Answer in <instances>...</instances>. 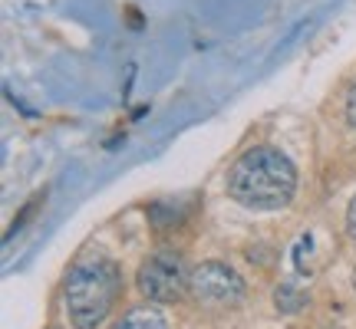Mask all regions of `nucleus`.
Listing matches in <instances>:
<instances>
[{
	"mask_svg": "<svg viewBox=\"0 0 356 329\" xmlns=\"http://www.w3.org/2000/svg\"><path fill=\"white\" fill-rule=\"evenodd\" d=\"M244 290H248L244 280L228 264H218V260L195 267L188 280L191 300L204 310H231L244 300Z\"/></svg>",
	"mask_w": 356,
	"mask_h": 329,
	"instance_id": "nucleus-4",
	"label": "nucleus"
},
{
	"mask_svg": "<svg viewBox=\"0 0 356 329\" xmlns=\"http://www.w3.org/2000/svg\"><path fill=\"white\" fill-rule=\"evenodd\" d=\"M353 280H356V277H353Z\"/></svg>",
	"mask_w": 356,
	"mask_h": 329,
	"instance_id": "nucleus-8",
	"label": "nucleus"
},
{
	"mask_svg": "<svg viewBox=\"0 0 356 329\" xmlns=\"http://www.w3.org/2000/svg\"><path fill=\"white\" fill-rule=\"evenodd\" d=\"M346 230H350V237L356 241V198L350 201V211H346Z\"/></svg>",
	"mask_w": 356,
	"mask_h": 329,
	"instance_id": "nucleus-7",
	"label": "nucleus"
},
{
	"mask_svg": "<svg viewBox=\"0 0 356 329\" xmlns=\"http://www.w3.org/2000/svg\"><path fill=\"white\" fill-rule=\"evenodd\" d=\"M188 280L191 270L175 251H159L139 267L136 283H139L142 296H149L155 303H175L188 293Z\"/></svg>",
	"mask_w": 356,
	"mask_h": 329,
	"instance_id": "nucleus-3",
	"label": "nucleus"
},
{
	"mask_svg": "<svg viewBox=\"0 0 356 329\" xmlns=\"http://www.w3.org/2000/svg\"><path fill=\"white\" fill-rule=\"evenodd\" d=\"M346 122L356 128V79L350 83V89H346Z\"/></svg>",
	"mask_w": 356,
	"mask_h": 329,
	"instance_id": "nucleus-6",
	"label": "nucleus"
},
{
	"mask_svg": "<svg viewBox=\"0 0 356 329\" xmlns=\"http://www.w3.org/2000/svg\"><path fill=\"white\" fill-rule=\"evenodd\" d=\"M122 293V273L109 257H83L63 283L66 317L76 329H96L113 313Z\"/></svg>",
	"mask_w": 356,
	"mask_h": 329,
	"instance_id": "nucleus-2",
	"label": "nucleus"
},
{
	"mask_svg": "<svg viewBox=\"0 0 356 329\" xmlns=\"http://www.w3.org/2000/svg\"><path fill=\"white\" fill-rule=\"evenodd\" d=\"M297 191V168L277 149H251L228 168V194L251 211L287 208Z\"/></svg>",
	"mask_w": 356,
	"mask_h": 329,
	"instance_id": "nucleus-1",
	"label": "nucleus"
},
{
	"mask_svg": "<svg viewBox=\"0 0 356 329\" xmlns=\"http://www.w3.org/2000/svg\"><path fill=\"white\" fill-rule=\"evenodd\" d=\"M115 329H168V323L155 306H139V310L126 313L122 323H119Z\"/></svg>",
	"mask_w": 356,
	"mask_h": 329,
	"instance_id": "nucleus-5",
	"label": "nucleus"
}]
</instances>
